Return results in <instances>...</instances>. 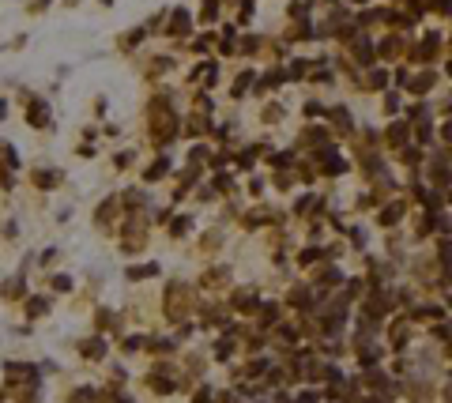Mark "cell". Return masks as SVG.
Here are the masks:
<instances>
[{"label": "cell", "instance_id": "cell-1", "mask_svg": "<svg viewBox=\"0 0 452 403\" xmlns=\"http://www.w3.org/2000/svg\"><path fill=\"white\" fill-rule=\"evenodd\" d=\"M185 30H188V15L177 11V15H173V34H185Z\"/></svg>", "mask_w": 452, "mask_h": 403}, {"label": "cell", "instance_id": "cell-2", "mask_svg": "<svg viewBox=\"0 0 452 403\" xmlns=\"http://www.w3.org/2000/svg\"><path fill=\"white\" fill-rule=\"evenodd\" d=\"M396 219H400V207H396V204H392V207H384V215H381V223H384V226H392V223H396Z\"/></svg>", "mask_w": 452, "mask_h": 403}, {"label": "cell", "instance_id": "cell-3", "mask_svg": "<svg viewBox=\"0 0 452 403\" xmlns=\"http://www.w3.org/2000/svg\"><path fill=\"white\" fill-rule=\"evenodd\" d=\"M42 313H45V301L34 298V301H30V317H42Z\"/></svg>", "mask_w": 452, "mask_h": 403}, {"label": "cell", "instance_id": "cell-4", "mask_svg": "<svg viewBox=\"0 0 452 403\" xmlns=\"http://www.w3.org/2000/svg\"><path fill=\"white\" fill-rule=\"evenodd\" d=\"M45 117H49V113H45V110H42V106H34V110H30V121H34V125H42V121H45Z\"/></svg>", "mask_w": 452, "mask_h": 403}, {"label": "cell", "instance_id": "cell-5", "mask_svg": "<svg viewBox=\"0 0 452 403\" xmlns=\"http://www.w3.org/2000/svg\"><path fill=\"white\" fill-rule=\"evenodd\" d=\"M354 4H366V0H354Z\"/></svg>", "mask_w": 452, "mask_h": 403}, {"label": "cell", "instance_id": "cell-6", "mask_svg": "<svg viewBox=\"0 0 452 403\" xmlns=\"http://www.w3.org/2000/svg\"><path fill=\"white\" fill-rule=\"evenodd\" d=\"M449 76H452V64H449Z\"/></svg>", "mask_w": 452, "mask_h": 403}]
</instances>
